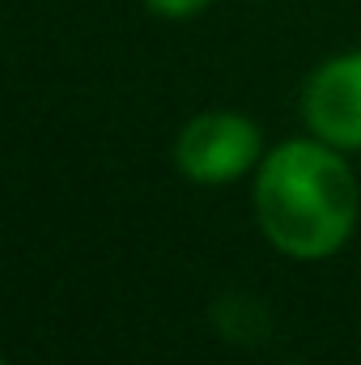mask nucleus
<instances>
[{
	"label": "nucleus",
	"mask_w": 361,
	"mask_h": 365,
	"mask_svg": "<svg viewBox=\"0 0 361 365\" xmlns=\"http://www.w3.org/2000/svg\"><path fill=\"white\" fill-rule=\"evenodd\" d=\"M255 208L280 251L319 259L349 238L357 217V187L332 149L293 140L264 162Z\"/></svg>",
	"instance_id": "f257e3e1"
},
{
	"label": "nucleus",
	"mask_w": 361,
	"mask_h": 365,
	"mask_svg": "<svg viewBox=\"0 0 361 365\" xmlns=\"http://www.w3.org/2000/svg\"><path fill=\"white\" fill-rule=\"evenodd\" d=\"M179 166L195 182H225L243 175L260 153V132L243 115H200L179 136Z\"/></svg>",
	"instance_id": "f03ea898"
},
{
	"label": "nucleus",
	"mask_w": 361,
	"mask_h": 365,
	"mask_svg": "<svg viewBox=\"0 0 361 365\" xmlns=\"http://www.w3.org/2000/svg\"><path fill=\"white\" fill-rule=\"evenodd\" d=\"M306 123L340 149H357L361 145V56L332 60L327 68H319L306 86L302 98Z\"/></svg>",
	"instance_id": "7ed1b4c3"
},
{
	"label": "nucleus",
	"mask_w": 361,
	"mask_h": 365,
	"mask_svg": "<svg viewBox=\"0 0 361 365\" xmlns=\"http://www.w3.org/2000/svg\"><path fill=\"white\" fill-rule=\"evenodd\" d=\"M158 13H166V17H191L195 9H204L208 0H149Z\"/></svg>",
	"instance_id": "20e7f679"
}]
</instances>
